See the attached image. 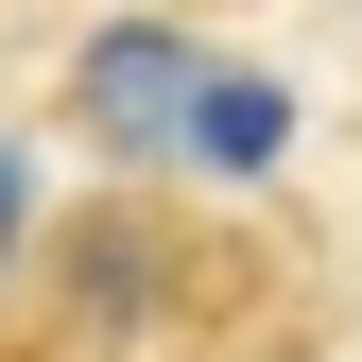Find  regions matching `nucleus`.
Returning a JSON list of instances; mask_svg holds the SVG:
<instances>
[{"instance_id": "nucleus-1", "label": "nucleus", "mask_w": 362, "mask_h": 362, "mask_svg": "<svg viewBox=\"0 0 362 362\" xmlns=\"http://www.w3.org/2000/svg\"><path fill=\"white\" fill-rule=\"evenodd\" d=\"M190 86H207V35H190V18H104V35L69 52V139L139 173V156H173Z\"/></svg>"}, {"instance_id": "nucleus-2", "label": "nucleus", "mask_w": 362, "mask_h": 362, "mask_svg": "<svg viewBox=\"0 0 362 362\" xmlns=\"http://www.w3.org/2000/svg\"><path fill=\"white\" fill-rule=\"evenodd\" d=\"M173 156H207V173H276V156H293V86H276V69H207L190 121H173Z\"/></svg>"}, {"instance_id": "nucleus-3", "label": "nucleus", "mask_w": 362, "mask_h": 362, "mask_svg": "<svg viewBox=\"0 0 362 362\" xmlns=\"http://www.w3.org/2000/svg\"><path fill=\"white\" fill-rule=\"evenodd\" d=\"M52 276L86 293V328H156V310H173V276H156V224H139V207L69 224V259H52Z\"/></svg>"}, {"instance_id": "nucleus-4", "label": "nucleus", "mask_w": 362, "mask_h": 362, "mask_svg": "<svg viewBox=\"0 0 362 362\" xmlns=\"http://www.w3.org/2000/svg\"><path fill=\"white\" fill-rule=\"evenodd\" d=\"M18 242H35V173H18V139H0V276H18Z\"/></svg>"}]
</instances>
